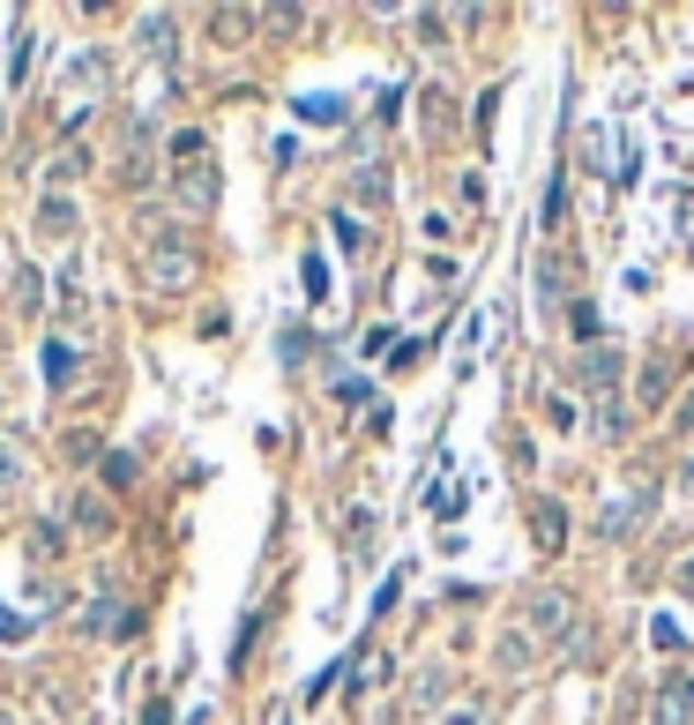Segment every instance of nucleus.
Masks as SVG:
<instances>
[{
  "label": "nucleus",
  "instance_id": "1",
  "mask_svg": "<svg viewBox=\"0 0 694 725\" xmlns=\"http://www.w3.org/2000/svg\"><path fill=\"white\" fill-rule=\"evenodd\" d=\"M172 195H180V210H187V217H209V210H217V195H224V180H217L209 158H195V165H172Z\"/></svg>",
  "mask_w": 694,
  "mask_h": 725
},
{
  "label": "nucleus",
  "instance_id": "2",
  "mask_svg": "<svg viewBox=\"0 0 694 725\" xmlns=\"http://www.w3.org/2000/svg\"><path fill=\"white\" fill-rule=\"evenodd\" d=\"M650 509H657V486H650V479H643L635 494H620L613 509L598 516V539H613V546H620V539H635V531L650 523Z\"/></svg>",
  "mask_w": 694,
  "mask_h": 725
},
{
  "label": "nucleus",
  "instance_id": "3",
  "mask_svg": "<svg viewBox=\"0 0 694 725\" xmlns=\"http://www.w3.org/2000/svg\"><path fill=\"white\" fill-rule=\"evenodd\" d=\"M575 629V606L560 591H537L531 606H523V636H545V643H560Z\"/></svg>",
  "mask_w": 694,
  "mask_h": 725
},
{
  "label": "nucleus",
  "instance_id": "4",
  "mask_svg": "<svg viewBox=\"0 0 694 725\" xmlns=\"http://www.w3.org/2000/svg\"><path fill=\"white\" fill-rule=\"evenodd\" d=\"M195 269H203V262L187 255V248H172V240H164V248H150V285H158V292H180V285H195Z\"/></svg>",
  "mask_w": 694,
  "mask_h": 725
},
{
  "label": "nucleus",
  "instance_id": "5",
  "mask_svg": "<svg viewBox=\"0 0 694 725\" xmlns=\"http://www.w3.org/2000/svg\"><path fill=\"white\" fill-rule=\"evenodd\" d=\"M657 725H694V674H672L657 688Z\"/></svg>",
  "mask_w": 694,
  "mask_h": 725
},
{
  "label": "nucleus",
  "instance_id": "6",
  "mask_svg": "<svg viewBox=\"0 0 694 725\" xmlns=\"http://www.w3.org/2000/svg\"><path fill=\"white\" fill-rule=\"evenodd\" d=\"M76 195H45V203H38V232H45V240H68V232H76Z\"/></svg>",
  "mask_w": 694,
  "mask_h": 725
},
{
  "label": "nucleus",
  "instance_id": "7",
  "mask_svg": "<svg viewBox=\"0 0 694 725\" xmlns=\"http://www.w3.org/2000/svg\"><path fill=\"white\" fill-rule=\"evenodd\" d=\"M209 31H217V45H246V31H262V23H254V8H209Z\"/></svg>",
  "mask_w": 694,
  "mask_h": 725
},
{
  "label": "nucleus",
  "instance_id": "8",
  "mask_svg": "<svg viewBox=\"0 0 694 725\" xmlns=\"http://www.w3.org/2000/svg\"><path fill=\"white\" fill-rule=\"evenodd\" d=\"M560 292H568V262L545 255V262H537V307H545V314H560Z\"/></svg>",
  "mask_w": 694,
  "mask_h": 725
},
{
  "label": "nucleus",
  "instance_id": "9",
  "mask_svg": "<svg viewBox=\"0 0 694 725\" xmlns=\"http://www.w3.org/2000/svg\"><path fill=\"white\" fill-rule=\"evenodd\" d=\"M531 658H537V643L523 636V629H516V636H500V643H493V666H500V674H531Z\"/></svg>",
  "mask_w": 694,
  "mask_h": 725
},
{
  "label": "nucleus",
  "instance_id": "10",
  "mask_svg": "<svg viewBox=\"0 0 694 725\" xmlns=\"http://www.w3.org/2000/svg\"><path fill=\"white\" fill-rule=\"evenodd\" d=\"M664 396H672V352H657L643 367V404H664Z\"/></svg>",
  "mask_w": 694,
  "mask_h": 725
},
{
  "label": "nucleus",
  "instance_id": "11",
  "mask_svg": "<svg viewBox=\"0 0 694 725\" xmlns=\"http://www.w3.org/2000/svg\"><path fill=\"white\" fill-rule=\"evenodd\" d=\"M45 382H53V389L76 382V344H60V337L45 344Z\"/></svg>",
  "mask_w": 694,
  "mask_h": 725
},
{
  "label": "nucleus",
  "instance_id": "12",
  "mask_svg": "<svg viewBox=\"0 0 694 725\" xmlns=\"http://www.w3.org/2000/svg\"><path fill=\"white\" fill-rule=\"evenodd\" d=\"M582 382H590V389H613L620 382V352H590V359H582Z\"/></svg>",
  "mask_w": 694,
  "mask_h": 725
},
{
  "label": "nucleus",
  "instance_id": "13",
  "mask_svg": "<svg viewBox=\"0 0 694 725\" xmlns=\"http://www.w3.org/2000/svg\"><path fill=\"white\" fill-rule=\"evenodd\" d=\"M299 113L322 120V128H336V120H344V97H299Z\"/></svg>",
  "mask_w": 694,
  "mask_h": 725
},
{
  "label": "nucleus",
  "instance_id": "14",
  "mask_svg": "<svg viewBox=\"0 0 694 725\" xmlns=\"http://www.w3.org/2000/svg\"><path fill=\"white\" fill-rule=\"evenodd\" d=\"M142 45H150V53H164V45H172V15H142Z\"/></svg>",
  "mask_w": 694,
  "mask_h": 725
},
{
  "label": "nucleus",
  "instance_id": "15",
  "mask_svg": "<svg viewBox=\"0 0 694 725\" xmlns=\"http://www.w3.org/2000/svg\"><path fill=\"white\" fill-rule=\"evenodd\" d=\"M537 546H560V502H537Z\"/></svg>",
  "mask_w": 694,
  "mask_h": 725
},
{
  "label": "nucleus",
  "instance_id": "16",
  "mask_svg": "<svg viewBox=\"0 0 694 725\" xmlns=\"http://www.w3.org/2000/svg\"><path fill=\"white\" fill-rule=\"evenodd\" d=\"M82 165H90V150H68V158H53V195H60V180H82Z\"/></svg>",
  "mask_w": 694,
  "mask_h": 725
},
{
  "label": "nucleus",
  "instance_id": "17",
  "mask_svg": "<svg viewBox=\"0 0 694 725\" xmlns=\"http://www.w3.org/2000/svg\"><path fill=\"white\" fill-rule=\"evenodd\" d=\"M359 203H389V172H359Z\"/></svg>",
  "mask_w": 694,
  "mask_h": 725
},
{
  "label": "nucleus",
  "instance_id": "18",
  "mask_svg": "<svg viewBox=\"0 0 694 725\" xmlns=\"http://www.w3.org/2000/svg\"><path fill=\"white\" fill-rule=\"evenodd\" d=\"M76 516H82V531H105V523H113V516H105V502H97V494H82V502H76Z\"/></svg>",
  "mask_w": 694,
  "mask_h": 725
},
{
  "label": "nucleus",
  "instance_id": "19",
  "mask_svg": "<svg viewBox=\"0 0 694 725\" xmlns=\"http://www.w3.org/2000/svg\"><path fill=\"white\" fill-rule=\"evenodd\" d=\"M381 674H389L381 658H359V674H351V695H367V688H381Z\"/></svg>",
  "mask_w": 694,
  "mask_h": 725
},
{
  "label": "nucleus",
  "instance_id": "20",
  "mask_svg": "<svg viewBox=\"0 0 694 725\" xmlns=\"http://www.w3.org/2000/svg\"><path fill=\"white\" fill-rule=\"evenodd\" d=\"M31 76V31H15V60H8V83H23Z\"/></svg>",
  "mask_w": 694,
  "mask_h": 725
},
{
  "label": "nucleus",
  "instance_id": "21",
  "mask_svg": "<svg viewBox=\"0 0 694 725\" xmlns=\"http://www.w3.org/2000/svg\"><path fill=\"white\" fill-rule=\"evenodd\" d=\"M560 210H568V180L553 172V187H545V225H560Z\"/></svg>",
  "mask_w": 694,
  "mask_h": 725
},
{
  "label": "nucleus",
  "instance_id": "22",
  "mask_svg": "<svg viewBox=\"0 0 694 725\" xmlns=\"http://www.w3.org/2000/svg\"><path fill=\"white\" fill-rule=\"evenodd\" d=\"M105 479H113V486H127V479H135V457H127V449H113V457H105Z\"/></svg>",
  "mask_w": 694,
  "mask_h": 725
},
{
  "label": "nucleus",
  "instance_id": "23",
  "mask_svg": "<svg viewBox=\"0 0 694 725\" xmlns=\"http://www.w3.org/2000/svg\"><path fill=\"white\" fill-rule=\"evenodd\" d=\"M575 330H582V344H598V307L590 299H575Z\"/></svg>",
  "mask_w": 694,
  "mask_h": 725
},
{
  "label": "nucleus",
  "instance_id": "24",
  "mask_svg": "<svg viewBox=\"0 0 694 725\" xmlns=\"http://www.w3.org/2000/svg\"><path fill=\"white\" fill-rule=\"evenodd\" d=\"M650 636H657V651H680V643H687V636H680V621H672V613H664V621H657Z\"/></svg>",
  "mask_w": 694,
  "mask_h": 725
},
{
  "label": "nucleus",
  "instance_id": "25",
  "mask_svg": "<svg viewBox=\"0 0 694 725\" xmlns=\"http://www.w3.org/2000/svg\"><path fill=\"white\" fill-rule=\"evenodd\" d=\"M15 479H23V457H15V449L0 441V486H15Z\"/></svg>",
  "mask_w": 694,
  "mask_h": 725
},
{
  "label": "nucleus",
  "instance_id": "26",
  "mask_svg": "<svg viewBox=\"0 0 694 725\" xmlns=\"http://www.w3.org/2000/svg\"><path fill=\"white\" fill-rule=\"evenodd\" d=\"M672 584H680V598H694V554L680 561V568H672Z\"/></svg>",
  "mask_w": 694,
  "mask_h": 725
},
{
  "label": "nucleus",
  "instance_id": "27",
  "mask_svg": "<svg viewBox=\"0 0 694 725\" xmlns=\"http://www.w3.org/2000/svg\"><path fill=\"white\" fill-rule=\"evenodd\" d=\"M142 725H172V703L158 695V703H150V718H142Z\"/></svg>",
  "mask_w": 694,
  "mask_h": 725
},
{
  "label": "nucleus",
  "instance_id": "28",
  "mask_svg": "<svg viewBox=\"0 0 694 725\" xmlns=\"http://www.w3.org/2000/svg\"><path fill=\"white\" fill-rule=\"evenodd\" d=\"M680 434H694V389H687V404H680Z\"/></svg>",
  "mask_w": 694,
  "mask_h": 725
},
{
  "label": "nucleus",
  "instance_id": "29",
  "mask_svg": "<svg viewBox=\"0 0 694 725\" xmlns=\"http://www.w3.org/2000/svg\"><path fill=\"white\" fill-rule=\"evenodd\" d=\"M449 725H478V718H471V711H455V718H449Z\"/></svg>",
  "mask_w": 694,
  "mask_h": 725
},
{
  "label": "nucleus",
  "instance_id": "30",
  "mask_svg": "<svg viewBox=\"0 0 694 725\" xmlns=\"http://www.w3.org/2000/svg\"><path fill=\"white\" fill-rule=\"evenodd\" d=\"M0 725H23V718H15V711H0Z\"/></svg>",
  "mask_w": 694,
  "mask_h": 725
}]
</instances>
